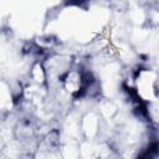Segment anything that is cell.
I'll return each instance as SVG.
<instances>
[{
  "label": "cell",
  "instance_id": "obj_8",
  "mask_svg": "<svg viewBox=\"0 0 159 159\" xmlns=\"http://www.w3.org/2000/svg\"><path fill=\"white\" fill-rule=\"evenodd\" d=\"M101 109H102V113H103V116H104L106 118H111V117L114 114V112H116L114 104H112V103H109V102L103 103V104L101 106Z\"/></svg>",
  "mask_w": 159,
  "mask_h": 159
},
{
  "label": "cell",
  "instance_id": "obj_5",
  "mask_svg": "<svg viewBox=\"0 0 159 159\" xmlns=\"http://www.w3.org/2000/svg\"><path fill=\"white\" fill-rule=\"evenodd\" d=\"M65 130L70 137H77L78 135V125H77V120L75 119L73 116L67 118V120L65 123Z\"/></svg>",
  "mask_w": 159,
  "mask_h": 159
},
{
  "label": "cell",
  "instance_id": "obj_14",
  "mask_svg": "<svg viewBox=\"0 0 159 159\" xmlns=\"http://www.w3.org/2000/svg\"><path fill=\"white\" fill-rule=\"evenodd\" d=\"M7 154H9L10 157H16V154H17V149H16V147H15V145H12V147H9Z\"/></svg>",
  "mask_w": 159,
  "mask_h": 159
},
{
  "label": "cell",
  "instance_id": "obj_12",
  "mask_svg": "<svg viewBox=\"0 0 159 159\" xmlns=\"http://www.w3.org/2000/svg\"><path fill=\"white\" fill-rule=\"evenodd\" d=\"M34 77H35V80L37 82H42L43 81V73H42V70H41V67L39 65H36L34 67Z\"/></svg>",
  "mask_w": 159,
  "mask_h": 159
},
{
  "label": "cell",
  "instance_id": "obj_16",
  "mask_svg": "<svg viewBox=\"0 0 159 159\" xmlns=\"http://www.w3.org/2000/svg\"><path fill=\"white\" fill-rule=\"evenodd\" d=\"M4 58H5V52H4V50L0 47V61H4Z\"/></svg>",
  "mask_w": 159,
  "mask_h": 159
},
{
  "label": "cell",
  "instance_id": "obj_7",
  "mask_svg": "<svg viewBox=\"0 0 159 159\" xmlns=\"http://www.w3.org/2000/svg\"><path fill=\"white\" fill-rule=\"evenodd\" d=\"M63 158L65 159H77L78 157V150H77V147L73 145V144H68L63 148Z\"/></svg>",
  "mask_w": 159,
  "mask_h": 159
},
{
  "label": "cell",
  "instance_id": "obj_15",
  "mask_svg": "<svg viewBox=\"0 0 159 159\" xmlns=\"http://www.w3.org/2000/svg\"><path fill=\"white\" fill-rule=\"evenodd\" d=\"M107 154H108V149H107V147H106V145H101V147H99V155L106 157Z\"/></svg>",
  "mask_w": 159,
  "mask_h": 159
},
{
  "label": "cell",
  "instance_id": "obj_3",
  "mask_svg": "<svg viewBox=\"0 0 159 159\" xmlns=\"http://www.w3.org/2000/svg\"><path fill=\"white\" fill-rule=\"evenodd\" d=\"M83 130L87 137H93L97 132V117L93 113H89L83 119Z\"/></svg>",
  "mask_w": 159,
  "mask_h": 159
},
{
  "label": "cell",
  "instance_id": "obj_4",
  "mask_svg": "<svg viewBox=\"0 0 159 159\" xmlns=\"http://www.w3.org/2000/svg\"><path fill=\"white\" fill-rule=\"evenodd\" d=\"M81 154L84 159H96L99 155V147L93 143H83L81 145Z\"/></svg>",
  "mask_w": 159,
  "mask_h": 159
},
{
  "label": "cell",
  "instance_id": "obj_2",
  "mask_svg": "<svg viewBox=\"0 0 159 159\" xmlns=\"http://www.w3.org/2000/svg\"><path fill=\"white\" fill-rule=\"evenodd\" d=\"M155 78V75L153 72H143L140 76V80L138 81L139 86V93L145 98V99H154V93H153V80Z\"/></svg>",
  "mask_w": 159,
  "mask_h": 159
},
{
  "label": "cell",
  "instance_id": "obj_1",
  "mask_svg": "<svg viewBox=\"0 0 159 159\" xmlns=\"http://www.w3.org/2000/svg\"><path fill=\"white\" fill-rule=\"evenodd\" d=\"M118 73H119V66L117 63L108 65L103 72H102V78H103V93L107 97H112L116 93L117 88V81H118Z\"/></svg>",
  "mask_w": 159,
  "mask_h": 159
},
{
  "label": "cell",
  "instance_id": "obj_11",
  "mask_svg": "<svg viewBox=\"0 0 159 159\" xmlns=\"http://www.w3.org/2000/svg\"><path fill=\"white\" fill-rule=\"evenodd\" d=\"M148 31L147 30H143V29H135L134 32H133V39L134 41H142L144 40L147 36H148Z\"/></svg>",
  "mask_w": 159,
  "mask_h": 159
},
{
  "label": "cell",
  "instance_id": "obj_6",
  "mask_svg": "<svg viewBox=\"0 0 159 159\" xmlns=\"http://www.w3.org/2000/svg\"><path fill=\"white\" fill-rule=\"evenodd\" d=\"M139 125L135 122H132L128 127V142H135L139 137Z\"/></svg>",
  "mask_w": 159,
  "mask_h": 159
},
{
  "label": "cell",
  "instance_id": "obj_9",
  "mask_svg": "<svg viewBox=\"0 0 159 159\" xmlns=\"http://www.w3.org/2000/svg\"><path fill=\"white\" fill-rule=\"evenodd\" d=\"M66 87L68 91H76L78 88V81H77V73H71L68 76V80H67V83H66Z\"/></svg>",
  "mask_w": 159,
  "mask_h": 159
},
{
  "label": "cell",
  "instance_id": "obj_13",
  "mask_svg": "<svg viewBox=\"0 0 159 159\" xmlns=\"http://www.w3.org/2000/svg\"><path fill=\"white\" fill-rule=\"evenodd\" d=\"M36 159H57V158L53 154H45V153H42V154H39L36 157Z\"/></svg>",
  "mask_w": 159,
  "mask_h": 159
},
{
  "label": "cell",
  "instance_id": "obj_10",
  "mask_svg": "<svg viewBox=\"0 0 159 159\" xmlns=\"http://www.w3.org/2000/svg\"><path fill=\"white\" fill-rule=\"evenodd\" d=\"M130 16H132V20H133L135 24H142L143 20H144V12H143L142 9H138V7L132 11Z\"/></svg>",
  "mask_w": 159,
  "mask_h": 159
}]
</instances>
